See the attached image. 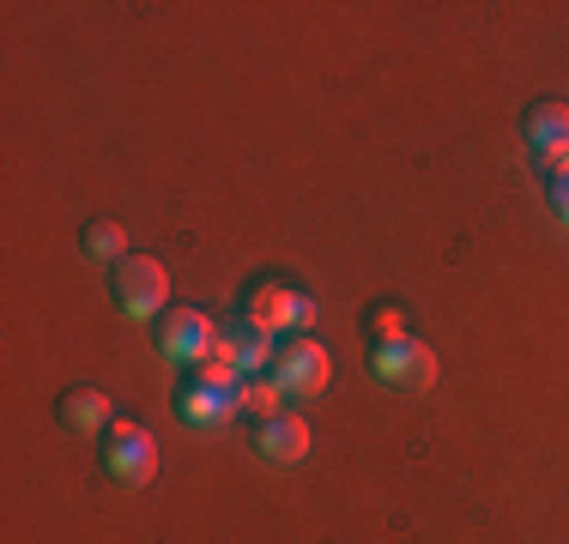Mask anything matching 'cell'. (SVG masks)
<instances>
[{"instance_id": "obj_10", "label": "cell", "mask_w": 569, "mask_h": 544, "mask_svg": "<svg viewBox=\"0 0 569 544\" xmlns=\"http://www.w3.org/2000/svg\"><path fill=\"white\" fill-rule=\"evenodd\" d=\"M56 412H61V430H73V435H103V430L116 424L110 393H103V387H91V381L67 387L61 400H56Z\"/></svg>"}, {"instance_id": "obj_8", "label": "cell", "mask_w": 569, "mask_h": 544, "mask_svg": "<svg viewBox=\"0 0 569 544\" xmlns=\"http://www.w3.org/2000/svg\"><path fill=\"white\" fill-rule=\"evenodd\" d=\"M521 140H527L533 170L558 175L563 163H569V103H563V98H539V103L521 115Z\"/></svg>"}, {"instance_id": "obj_7", "label": "cell", "mask_w": 569, "mask_h": 544, "mask_svg": "<svg viewBox=\"0 0 569 544\" xmlns=\"http://www.w3.org/2000/svg\"><path fill=\"white\" fill-rule=\"evenodd\" d=\"M370 375L388 381V387H406V393H430L437 387V351L425 339H388V345H370Z\"/></svg>"}, {"instance_id": "obj_5", "label": "cell", "mask_w": 569, "mask_h": 544, "mask_svg": "<svg viewBox=\"0 0 569 544\" xmlns=\"http://www.w3.org/2000/svg\"><path fill=\"white\" fill-rule=\"evenodd\" d=\"M103 472H110L116 484L146 490L158 478V435L146 430L140 417H116V424L103 430Z\"/></svg>"}, {"instance_id": "obj_9", "label": "cell", "mask_w": 569, "mask_h": 544, "mask_svg": "<svg viewBox=\"0 0 569 544\" xmlns=\"http://www.w3.org/2000/svg\"><path fill=\"white\" fill-rule=\"evenodd\" d=\"M212 357H224L237 375H261V370H273L279 339L267 333V326H254L249 315H230V321L219 326V345H212Z\"/></svg>"}, {"instance_id": "obj_11", "label": "cell", "mask_w": 569, "mask_h": 544, "mask_svg": "<svg viewBox=\"0 0 569 544\" xmlns=\"http://www.w3.org/2000/svg\"><path fill=\"white\" fill-rule=\"evenodd\" d=\"M254 454L273 460V466H297L309 454V424L297 412H279L267 424H254Z\"/></svg>"}, {"instance_id": "obj_3", "label": "cell", "mask_w": 569, "mask_h": 544, "mask_svg": "<svg viewBox=\"0 0 569 544\" xmlns=\"http://www.w3.org/2000/svg\"><path fill=\"white\" fill-rule=\"evenodd\" d=\"M110 296H116V309L128 321H146V315H164L170 309V272L158 254H121V261L110 266Z\"/></svg>"}, {"instance_id": "obj_13", "label": "cell", "mask_w": 569, "mask_h": 544, "mask_svg": "<svg viewBox=\"0 0 569 544\" xmlns=\"http://www.w3.org/2000/svg\"><path fill=\"white\" fill-rule=\"evenodd\" d=\"M363 339L370 345H388V339H406V315L395 303H370L363 309Z\"/></svg>"}, {"instance_id": "obj_4", "label": "cell", "mask_w": 569, "mask_h": 544, "mask_svg": "<svg viewBox=\"0 0 569 544\" xmlns=\"http://www.w3.org/2000/svg\"><path fill=\"white\" fill-rule=\"evenodd\" d=\"M212 345H219V326H212V315H200V309H188V303H170L164 315L152 321V351L164 363H176V370L207 363Z\"/></svg>"}, {"instance_id": "obj_12", "label": "cell", "mask_w": 569, "mask_h": 544, "mask_svg": "<svg viewBox=\"0 0 569 544\" xmlns=\"http://www.w3.org/2000/svg\"><path fill=\"white\" fill-rule=\"evenodd\" d=\"M79 249H86L91 261H110V266L121 261V254H133L128 249V230H121L116 218H91V224L79 230Z\"/></svg>"}, {"instance_id": "obj_2", "label": "cell", "mask_w": 569, "mask_h": 544, "mask_svg": "<svg viewBox=\"0 0 569 544\" xmlns=\"http://www.w3.org/2000/svg\"><path fill=\"white\" fill-rule=\"evenodd\" d=\"M242 315L254 326H267V333H303L309 321H316V296L303 291V284L279 279V272H261V279L242 291Z\"/></svg>"}, {"instance_id": "obj_15", "label": "cell", "mask_w": 569, "mask_h": 544, "mask_svg": "<svg viewBox=\"0 0 569 544\" xmlns=\"http://www.w3.org/2000/svg\"><path fill=\"white\" fill-rule=\"evenodd\" d=\"M551 212H558V224L569 230V163L551 175Z\"/></svg>"}, {"instance_id": "obj_6", "label": "cell", "mask_w": 569, "mask_h": 544, "mask_svg": "<svg viewBox=\"0 0 569 544\" xmlns=\"http://www.w3.org/2000/svg\"><path fill=\"white\" fill-rule=\"evenodd\" d=\"M273 387L279 393H291V400H316V393H328V381H333V357H328V345H316V339H279V357H273Z\"/></svg>"}, {"instance_id": "obj_1", "label": "cell", "mask_w": 569, "mask_h": 544, "mask_svg": "<svg viewBox=\"0 0 569 544\" xmlns=\"http://www.w3.org/2000/svg\"><path fill=\"white\" fill-rule=\"evenodd\" d=\"M242 381H249V375H237L224 357H207V363H194V370H182L170 405H176V417H182V424L219 430V424H230V417L242 412Z\"/></svg>"}, {"instance_id": "obj_14", "label": "cell", "mask_w": 569, "mask_h": 544, "mask_svg": "<svg viewBox=\"0 0 569 544\" xmlns=\"http://www.w3.org/2000/svg\"><path fill=\"white\" fill-rule=\"evenodd\" d=\"M242 412L254 417V424H267V417H279V387L273 381H242Z\"/></svg>"}]
</instances>
